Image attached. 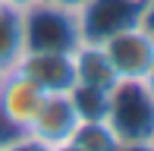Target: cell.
Masks as SVG:
<instances>
[{"label": "cell", "instance_id": "obj_1", "mask_svg": "<svg viewBox=\"0 0 154 151\" xmlns=\"http://www.w3.org/2000/svg\"><path fill=\"white\" fill-rule=\"evenodd\" d=\"M22 35H25V51L72 54L82 44L79 10H66L51 0H38L22 10Z\"/></svg>", "mask_w": 154, "mask_h": 151}, {"label": "cell", "instance_id": "obj_11", "mask_svg": "<svg viewBox=\"0 0 154 151\" xmlns=\"http://www.w3.org/2000/svg\"><path fill=\"white\" fill-rule=\"evenodd\" d=\"M113 91V88H110ZM110 91L104 88H88V85H72L69 98H72L75 110L82 120H107V107H110Z\"/></svg>", "mask_w": 154, "mask_h": 151}, {"label": "cell", "instance_id": "obj_21", "mask_svg": "<svg viewBox=\"0 0 154 151\" xmlns=\"http://www.w3.org/2000/svg\"><path fill=\"white\" fill-rule=\"evenodd\" d=\"M151 142H154V139H151Z\"/></svg>", "mask_w": 154, "mask_h": 151}, {"label": "cell", "instance_id": "obj_20", "mask_svg": "<svg viewBox=\"0 0 154 151\" xmlns=\"http://www.w3.org/2000/svg\"><path fill=\"white\" fill-rule=\"evenodd\" d=\"M0 6H3V3H0Z\"/></svg>", "mask_w": 154, "mask_h": 151}, {"label": "cell", "instance_id": "obj_4", "mask_svg": "<svg viewBox=\"0 0 154 151\" xmlns=\"http://www.w3.org/2000/svg\"><path fill=\"white\" fill-rule=\"evenodd\" d=\"M79 123H82V116L75 110L69 91H54V94H44V101H41L38 113L32 116V123H29L25 132H29L32 139H38L41 145L57 148V145L72 139V132L79 129Z\"/></svg>", "mask_w": 154, "mask_h": 151}, {"label": "cell", "instance_id": "obj_13", "mask_svg": "<svg viewBox=\"0 0 154 151\" xmlns=\"http://www.w3.org/2000/svg\"><path fill=\"white\" fill-rule=\"evenodd\" d=\"M3 151H51L47 145H41L38 139H32V135H22L19 142H13L10 148H3Z\"/></svg>", "mask_w": 154, "mask_h": 151}, {"label": "cell", "instance_id": "obj_3", "mask_svg": "<svg viewBox=\"0 0 154 151\" xmlns=\"http://www.w3.org/2000/svg\"><path fill=\"white\" fill-rule=\"evenodd\" d=\"M107 54L110 66H113L116 79H129V82H142L145 72L151 69L154 63V38L142 25H129V29L113 32L110 38L97 41Z\"/></svg>", "mask_w": 154, "mask_h": 151}, {"label": "cell", "instance_id": "obj_8", "mask_svg": "<svg viewBox=\"0 0 154 151\" xmlns=\"http://www.w3.org/2000/svg\"><path fill=\"white\" fill-rule=\"evenodd\" d=\"M72 66H75V85H88V88H110L116 85V72L110 66L107 54L97 41H82L79 47L72 51Z\"/></svg>", "mask_w": 154, "mask_h": 151}, {"label": "cell", "instance_id": "obj_2", "mask_svg": "<svg viewBox=\"0 0 154 151\" xmlns=\"http://www.w3.org/2000/svg\"><path fill=\"white\" fill-rule=\"evenodd\" d=\"M107 123L120 142H151L154 139V98L142 82L120 79L110 91Z\"/></svg>", "mask_w": 154, "mask_h": 151}, {"label": "cell", "instance_id": "obj_15", "mask_svg": "<svg viewBox=\"0 0 154 151\" xmlns=\"http://www.w3.org/2000/svg\"><path fill=\"white\" fill-rule=\"evenodd\" d=\"M116 151H154V142H120Z\"/></svg>", "mask_w": 154, "mask_h": 151}, {"label": "cell", "instance_id": "obj_7", "mask_svg": "<svg viewBox=\"0 0 154 151\" xmlns=\"http://www.w3.org/2000/svg\"><path fill=\"white\" fill-rule=\"evenodd\" d=\"M41 101H44V91L25 72L10 69V72L0 76V113L10 123H16L19 129H29V123L38 113Z\"/></svg>", "mask_w": 154, "mask_h": 151}, {"label": "cell", "instance_id": "obj_18", "mask_svg": "<svg viewBox=\"0 0 154 151\" xmlns=\"http://www.w3.org/2000/svg\"><path fill=\"white\" fill-rule=\"evenodd\" d=\"M3 6H16V10H25V6H32V3H38V0H0Z\"/></svg>", "mask_w": 154, "mask_h": 151}, {"label": "cell", "instance_id": "obj_10", "mask_svg": "<svg viewBox=\"0 0 154 151\" xmlns=\"http://www.w3.org/2000/svg\"><path fill=\"white\" fill-rule=\"evenodd\" d=\"M69 142H75L82 151H116V148H120L116 132L104 120H82Z\"/></svg>", "mask_w": 154, "mask_h": 151}, {"label": "cell", "instance_id": "obj_14", "mask_svg": "<svg viewBox=\"0 0 154 151\" xmlns=\"http://www.w3.org/2000/svg\"><path fill=\"white\" fill-rule=\"evenodd\" d=\"M138 25L154 38V0H145L142 3V16H138Z\"/></svg>", "mask_w": 154, "mask_h": 151}, {"label": "cell", "instance_id": "obj_19", "mask_svg": "<svg viewBox=\"0 0 154 151\" xmlns=\"http://www.w3.org/2000/svg\"><path fill=\"white\" fill-rule=\"evenodd\" d=\"M51 151H82L75 142H63V145H57V148H51Z\"/></svg>", "mask_w": 154, "mask_h": 151}, {"label": "cell", "instance_id": "obj_9", "mask_svg": "<svg viewBox=\"0 0 154 151\" xmlns=\"http://www.w3.org/2000/svg\"><path fill=\"white\" fill-rule=\"evenodd\" d=\"M25 54V35H22V10L0 6V76L16 69Z\"/></svg>", "mask_w": 154, "mask_h": 151}, {"label": "cell", "instance_id": "obj_17", "mask_svg": "<svg viewBox=\"0 0 154 151\" xmlns=\"http://www.w3.org/2000/svg\"><path fill=\"white\" fill-rule=\"evenodd\" d=\"M142 85L148 88V94H151V98H154V63H151V69L145 72V79H142Z\"/></svg>", "mask_w": 154, "mask_h": 151}, {"label": "cell", "instance_id": "obj_5", "mask_svg": "<svg viewBox=\"0 0 154 151\" xmlns=\"http://www.w3.org/2000/svg\"><path fill=\"white\" fill-rule=\"evenodd\" d=\"M145 0H88L79 10L82 41H104L113 32L138 22Z\"/></svg>", "mask_w": 154, "mask_h": 151}, {"label": "cell", "instance_id": "obj_16", "mask_svg": "<svg viewBox=\"0 0 154 151\" xmlns=\"http://www.w3.org/2000/svg\"><path fill=\"white\" fill-rule=\"evenodd\" d=\"M51 3H60V6H66V10H82L88 0H51Z\"/></svg>", "mask_w": 154, "mask_h": 151}, {"label": "cell", "instance_id": "obj_12", "mask_svg": "<svg viewBox=\"0 0 154 151\" xmlns=\"http://www.w3.org/2000/svg\"><path fill=\"white\" fill-rule=\"evenodd\" d=\"M22 135H29V132H25V129H19L16 123H10L3 113H0V151H3V148H10L13 142H19Z\"/></svg>", "mask_w": 154, "mask_h": 151}, {"label": "cell", "instance_id": "obj_6", "mask_svg": "<svg viewBox=\"0 0 154 151\" xmlns=\"http://www.w3.org/2000/svg\"><path fill=\"white\" fill-rule=\"evenodd\" d=\"M16 69L25 72L44 94L69 91V88L75 85L72 54H60V51H25Z\"/></svg>", "mask_w": 154, "mask_h": 151}]
</instances>
